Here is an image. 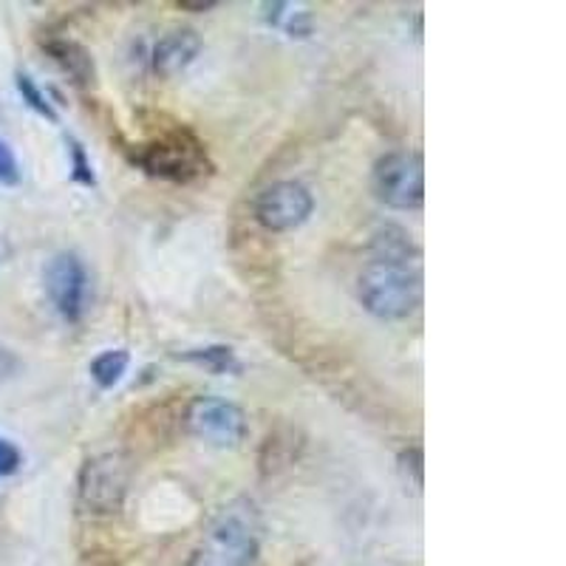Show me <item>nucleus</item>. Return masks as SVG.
I'll return each instance as SVG.
<instances>
[{"instance_id": "9d476101", "label": "nucleus", "mask_w": 566, "mask_h": 566, "mask_svg": "<svg viewBox=\"0 0 566 566\" xmlns=\"http://www.w3.org/2000/svg\"><path fill=\"white\" fill-rule=\"evenodd\" d=\"M43 49L52 54L54 63H57L74 83L94 85L97 71H94V60H91V54L85 52L83 45L74 43V40H49Z\"/></svg>"}, {"instance_id": "f257e3e1", "label": "nucleus", "mask_w": 566, "mask_h": 566, "mask_svg": "<svg viewBox=\"0 0 566 566\" xmlns=\"http://www.w3.org/2000/svg\"><path fill=\"white\" fill-rule=\"evenodd\" d=\"M366 312L380 321H406L422 303V275L411 255H374L357 277Z\"/></svg>"}, {"instance_id": "f03ea898", "label": "nucleus", "mask_w": 566, "mask_h": 566, "mask_svg": "<svg viewBox=\"0 0 566 566\" xmlns=\"http://www.w3.org/2000/svg\"><path fill=\"white\" fill-rule=\"evenodd\" d=\"M261 553V522L255 504L239 499L210 524L187 566H255Z\"/></svg>"}, {"instance_id": "6e6552de", "label": "nucleus", "mask_w": 566, "mask_h": 566, "mask_svg": "<svg viewBox=\"0 0 566 566\" xmlns=\"http://www.w3.org/2000/svg\"><path fill=\"white\" fill-rule=\"evenodd\" d=\"M312 210H315V199L310 187H303L301 181H275L255 201L258 224L270 232H290L306 224Z\"/></svg>"}, {"instance_id": "423d86ee", "label": "nucleus", "mask_w": 566, "mask_h": 566, "mask_svg": "<svg viewBox=\"0 0 566 566\" xmlns=\"http://www.w3.org/2000/svg\"><path fill=\"white\" fill-rule=\"evenodd\" d=\"M185 428L212 448H235L247 437V417L230 399L196 397L185 411Z\"/></svg>"}, {"instance_id": "a211bd4d", "label": "nucleus", "mask_w": 566, "mask_h": 566, "mask_svg": "<svg viewBox=\"0 0 566 566\" xmlns=\"http://www.w3.org/2000/svg\"><path fill=\"white\" fill-rule=\"evenodd\" d=\"M185 12H207V9H216V0H199V3H190V0H179L176 3Z\"/></svg>"}, {"instance_id": "20e7f679", "label": "nucleus", "mask_w": 566, "mask_h": 566, "mask_svg": "<svg viewBox=\"0 0 566 566\" xmlns=\"http://www.w3.org/2000/svg\"><path fill=\"white\" fill-rule=\"evenodd\" d=\"M128 495V462L119 453L88 459L77 479V504L85 515L108 518L123 510Z\"/></svg>"}, {"instance_id": "f3484780", "label": "nucleus", "mask_w": 566, "mask_h": 566, "mask_svg": "<svg viewBox=\"0 0 566 566\" xmlns=\"http://www.w3.org/2000/svg\"><path fill=\"white\" fill-rule=\"evenodd\" d=\"M399 462H402V470H406V473L411 470L413 484L422 488V451H419V448H408V451H402Z\"/></svg>"}, {"instance_id": "9b49d317", "label": "nucleus", "mask_w": 566, "mask_h": 566, "mask_svg": "<svg viewBox=\"0 0 566 566\" xmlns=\"http://www.w3.org/2000/svg\"><path fill=\"white\" fill-rule=\"evenodd\" d=\"M130 354L125 348H108V352L97 354L94 360H91V380L97 382L103 391L114 388L116 382L123 380L125 371H128Z\"/></svg>"}, {"instance_id": "7ed1b4c3", "label": "nucleus", "mask_w": 566, "mask_h": 566, "mask_svg": "<svg viewBox=\"0 0 566 566\" xmlns=\"http://www.w3.org/2000/svg\"><path fill=\"white\" fill-rule=\"evenodd\" d=\"M134 165L170 181H193L210 170L205 145L185 125L161 128L154 139L139 145L134 150Z\"/></svg>"}, {"instance_id": "1a4fd4ad", "label": "nucleus", "mask_w": 566, "mask_h": 566, "mask_svg": "<svg viewBox=\"0 0 566 566\" xmlns=\"http://www.w3.org/2000/svg\"><path fill=\"white\" fill-rule=\"evenodd\" d=\"M201 52V38L193 29H176L168 32L159 43L154 45V54H150V69H154L156 77L170 80L176 74L193 63Z\"/></svg>"}, {"instance_id": "4468645a", "label": "nucleus", "mask_w": 566, "mask_h": 566, "mask_svg": "<svg viewBox=\"0 0 566 566\" xmlns=\"http://www.w3.org/2000/svg\"><path fill=\"white\" fill-rule=\"evenodd\" d=\"M69 154H71V179L83 187L97 185V176H94V168H91L88 156H85L83 145L77 139H69Z\"/></svg>"}, {"instance_id": "39448f33", "label": "nucleus", "mask_w": 566, "mask_h": 566, "mask_svg": "<svg viewBox=\"0 0 566 566\" xmlns=\"http://www.w3.org/2000/svg\"><path fill=\"white\" fill-rule=\"evenodd\" d=\"M374 193L394 210H417L424 201L422 159L408 150L386 154L374 165Z\"/></svg>"}, {"instance_id": "dca6fc26", "label": "nucleus", "mask_w": 566, "mask_h": 566, "mask_svg": "<svg viewBox=\"0 0 566 566\" xmlns=\"http://www.w3.org/2000/svg\"><path fill=\"white\" fill-rule=\"evenodd\" d=\"M20 462H23V457H20L18 448L9 439H0V476H12Z\"/></svg>"}, {"instance_id": "2eb2a0df", "label": "nucleus", "mask_w": 566, "mask_h": 566, "mask_svg": "<svg viewBox=\"0 0 566 566\" xmlns=\"http://www.w3.org/2000/svg\"><path fill=\"white\" fill-rule=\"evenodd\" d=\"M20 181V165L14 150L9 148L7 139H0V185L14 187Z\"/></svg>"}, {"instance_id": "f8f14e48", "label": "nucleus", "mask_w": 566, "mask_h": 566, "mask_svg": "<svg viewBox=\"0 0 566 566\" xmlns=\"http://www.w3.org/2000/svg\"><path fill=\"white\" fill-rule=\"evenodd\" d=\"M185 360L196 363V366H205L212 374H230L239 371V360H235V352L230 346H207V348H193V352L181 354Z\"/></svg>"}, {"instance_id": "0eeeda50", "label": "nucleus", "mask_w": 566, "mask_h": 566, "mask_svg": "<svg viewBox=\"0 0 566 566\" xmlns=\"http://www.w3.org/2000/svg\"><path fill=\"white\" fill-rule=\"evenodd\" d=\"M45 292L65 323H80L88 303V272L74 252H57L45 264Z\"/></svg>"}, {"instance_id": "ddd939ff", "label": "nucleus", "mask_w": 566, "mask_h": 566, "mask_svg": "<svg viewBox=\"0 0 566 566\" xmlns=\"http://www.w3.org/2000/svg\"><path fill=\"white\" fill-rule=\"evenodd\" d=\"M14 80H18V91H20V97H23V103H27L34 114L45 116L49 123H57L60 119L57 111H54V105L49 103V97H45L43 91L38 88V83H34L29 74H23V71H18V77Z\"/></svg>"}]
</instances>
